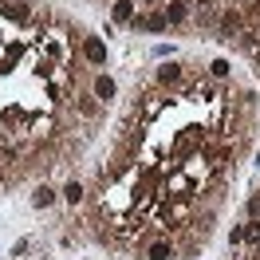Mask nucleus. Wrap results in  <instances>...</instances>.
Returning <instances> with one entry per match:
<instances>
[{"label":"nucleus","instance_id":"f257e3e1","mask_svg":"<svg viewBox=\"0 0 260 260\" xmlns=\"http://www.w3.org/2000/svg\"><path fill=\"white\" fill-rule=\"evenodd\" d=\"M83 59L87 63H107V44L99 36H83Z\"/></svg>","mask_w":260,"mask_h":260},{"label":"nucleus","instance_id":"f03ea898","mask_svg":"<svg viewBox=\"0 0 260 260\" xmlns=\"http://www.w3.org/2000/svg\"><path fill=\"white\" fill-rule=\"evenodd\" d=\"M166 24H181V20L189 16V8H185V4H181V0H174V4H166Z\"/></svg>","mask_w":260,"mask_h":260},{"label":"nucleus","instance_id":"7ed1b4c3","mask_svg":"<svg viewBox=\"0 0 260 260\" xmlns=\"http://www.w3.org/2000/svg\"><path fill=\"white\" fill-rule=\"evenodd\" d=\"M51 201H55V189H51V185H40V189L32 193V205H36V209H48Z\"/></svg>","mask_w":260,"mask_h":260},{"label":"nucleus","instance_id":"20e7f679","mask_svg":"<svg viewBox=\"0 0 260 260\" xmlns=\"http://www.w3.org/2000/svg\"><path fill=\"white\" fill-rule=\"evenodd\" d=\"M114 20L130 24V20H134V0H114Z\"/></svg>","mask_w":260,"mask_h":260},{"label":"nucleus","instance_id":"39448f33","mask_svg":"<svg viewBox=\"0 0 260 260\" xmlns=\"http://www.w3.org/2000/svg\"><path fill=\"white\" fill-rule=\"evenodd\" d=\"M114 91H118L114 79H107V75H99V79H95V99H114Z\"/></svg>","mask_w":260,"mask_h":260},{"label":"nucleus","instance_id":"423d86ee","mask_svg":"<svg viewBox=\"0 0 260 260\" xmlns=\"http://www.w3.org/2000/svg\"><path fill=\"white\" fill-rule=\"evenodd\" d=\"M221 32L233 40V36L241 32V16H237V12H225V20H221Z\"/></svg>","mask_w":260,"mask_h":260},{"label":"nucleus","instance_id":"0eeeda50","mask_svg":"<svg viewBox=\"0 0 260 260\" xmlns=\"http://www.w3.org/2000/svg\"><path fill=\"white\" fill-rule=\"evenodd\" d=\"M63 201H67V205H79V201H83V185H79V181H67V185H63Z\"/></svg>","mask_w":260,"mask_h":260},{"label":"nucleus","instance_id":"6e6552de","mask_svg":"<svg viewBox=\"0 0 260 260\" xmlns=\"http://www.w3.org/2000/svg\"><path fill=\"white\" fill-rule=\"evenodd\" d=\"M158 79H162V83H178V79H181V63H166V67H158Z\"/></svg>","mask_w":260,"mask_h":260},{"label":"nucleus","instance_id":"1a4fd4ad","mask_svg":"<svg viewBox=\"0 0 260 260\" xmlns=\"http://www.w3.org/2000/svg\"><path fill=\"white\" fill-rule=\"evenodd\" d=\"M150 260H174V244H150Z\"/></svg>","mask_w":260,"mask_h":260},{"label":"nucleus","instance_id":"9d476101","mask_svg":"<svg viewBox=\"0 0 260 260\" xmlns=\"http://www.w3.org/2000/svg\"><path fill=\"white\" fill-rule=\"evenodd\" d=\"M4 12H8L12 20H28V4H24V0H12V4H8Z\"/></svg>","mask_w":260,"mask_h":260},{"label":"nucleus","instance_id":"9b49d317","mask_svg":"<svg viewBox=\"0 0 260 260\" xmlns=\"http://www.w3.org/2000/svg\"><path fill=\"white\" fill-rule=\"evenodd\" d=\"M244 241H248V244H260V221H248V225H244Z\"/></svg>","mask_w":260,"mask_h":260},{"label":"nucleus","instance_id":"f8f14e48","mask_svg":"<svg viewBox=\"0 0 260 260\" xmlns=\"http://www.w3.org/2000/svg\"><path fill=\"white\" fill-rule=\"evenodd\" d=\"M209 71L217 75V79H225V75L233 71V67H229V59H213V63H209Z\"/></svg>","mask_w":260,"mask_h":260},{"label":"nucleus","instance_id":"ddd939ff","mask_svg":"<svg viewBox=\"0 0 260 260\" xmlns=\"http://www.w3.org/2000/svg\"><path fill=\"white\" fill-rule=\"evenodd\" d=\"M248 221H260V193L248 197Z\"/></svg>","mask_w":260,"mask_h":260},{"label":"nucleus","instance_id":"4468645a","mask_svg":"<svg viewBox=\"0 0 260 260\" xmlns=\"http://www.w3.org/2000/svg\"><path fill=\"white\" fill-rule=\"evenodd\" d=\"M79 111L91 118V114H99V103H95V99H83V103H79Z\"/></svg>","mask_w":260,"mask_h":260},{"label":"nucleus","instance_id":"2eb2a0df","mask_svg":"<svg viewBox=\"0 0 260 260\" xmlns=\"http://www.w3.org/2000/svg\"><path fill=\"white\" fill-rule=\"evenodd\" d=\"M28 244H32V241H16V244H12V256H24V252H28Z\"/></svg>","mask_w":260,"mask_h":260},{"label":"nucleus","instance_id":"dca6fc26","mask_svg":"<svg viewBox=\"0 0 260 260\" xmlns=\"http://www.w3.org/2000/svg\"><path fill=\"white\" fill-rule=\"evenodd\" d=\"M252 260H260V248H256V252H252Z\"/></svg>","mask_w":260,"mask_h":260},{"label":"nucleus","instance_id":"f3484780","mask_svg":"<svg viewBox=\"0 0 260 260\" xmlns=\"http://www.w3.org/2000/svg\"><path fill=\"white\" fill-rule=\"evenodd\" d=\"M142 4H150V0H142Z\"/></svg>","mask_w":260,"mask_h":260},{"label":"nucleus","instance_id":"a211bd4d","mask_svg":"<svg viewBox=\"0 0 260 260\" xmlns=\"http://www.w3.org/2000/svg\"><path fill=\"white\" fill-rule=\"evenodd\" d=\"M256 162H260V154H256Z\"/></svg>","mask_w":260,"mask_h":260}]
</instances>
